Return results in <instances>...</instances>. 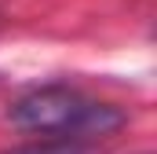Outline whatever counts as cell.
Segmentation results:
<instances>
[{
  "label": "cell",
  "mask_w": 157,
  "mask_h": 154,
  "mask_svg": "<svg viewBox=\"0 0 157 154\" xmlns=\"http://www.w3.org/2000/svg\"><path fill=\"white\" fill-rule=\"evenodd\" d=\"M11 121L26 132H48V136H106L121 128L124 117L113 107L84 99L70 84H44L26 92L11 107Z\"/></svg>",
  "instance_id": "cell-1"
},
{
  "label": "cell",
  "mask_w": 157,
  "mask_h": 154,
  "mask_svg": "<svg viewBox=\"0 0 157 154\" xmlns=\"http://www.w3.org/2000/svg\"><path fill=\"white\" fill-rule=\"evenodd\" d=\"M11 154H80V151L70 143H33V147H18Z\"/></svg>",
  "instance_id": "cell-2"
}]
</instances>
